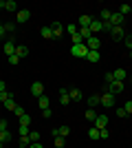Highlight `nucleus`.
Instances as JSON below:
<instances>
[{
  "label": "nucleus",
  "mask_w": 132,
  "mask_h": 148,
  "mask_svg": "<svg viewBox=\"0 0 132 148\" xmlns=\"http://www.w3.org/2000/svg\"><path fill=\"white\" fill-rule=\"evenodd\" d=\"M70 56H75V58H86V56H88V47H86V42H82V44H73V47H70Z\"/></svg>",
  "instance_id": "1"
},
{
  "label": "nucleus",
  "mask_w": 132,
  "mask_h": 148,
  "mask_svg": "<svg viewBox=\"0 0 132 148\" xmlns=\"http://www.w3.org/2000/svg\"><path fill=\"white\" fill-rule=\"evenodd\" d=\"M123 82H110V84H106V93H112V95H119V93H123Z\"/></svg>",
  "instance_id": "2"
},
{
  "label": "nucleus",
  "mask_w": 132,
  "mask_h": 148,
  "mask_svg": "<svg viewBox=\"0 0 132 148\" xmlns=\"http://www.w3.org/2000/svg\"><path fill=\"white\" fill-rule=\"evenodd\" d=\"M86 47H88V51H99L101 49V38L99 36L88 38V40H86Z\"/></svg>",
  "instance_id": "3"
},
{
  "label": "nucleus",
  "mask_w": 132,
  "mask_h": 148,
  "mask_svg": "<svg viewBox=\"0 0 132 148\" xmlns=\"http://www.w3.org/2000/svg\"><path fill=\"white\" fill-rule=\"evenodd\" d=\"M101 106H104V108H112L114 106V95L112 93H101Z\"/></svg>",
  "instance_id": "4"
},
{
  "label": "nucleus",
  "mask_w": 132,
  "mask_h": 148,
  "mask_svg": "<svg viewBox=\"0 0 132 148\" xmlns=\"http://www.w3.org/2000/svg\"><path fill=\"white\" fill-rule=\"evenodd\" d=\"M51 135H53V137H64V139H66V137L70 135V128H68V126H60V128L51 130Z\"/></svg>",
  "instance_id": "5"
},
{
  "label": "nucleus",
  "mask_w": 132,
  "mask_h": 148,
  "mask_svg": "<svg viewBox=\"0 0 132 148\" xmlns=\"http://www.w3.org/2000/svg\"><path fill=\"white\" fill-rule=\"evenodd\" d=\"M31 95H35V97H42L44 95V84L42 82H33L31 84Z\"/></svg>",
  "instance_id": "6"
},
{
  "label": "nucleus",
  "mask_w": 132,
  "mask_h": 148,
  "mask_svg": "<svg viewBox=\"0 0 132 148\" xmlns=\"http://www.w3.org/2000/svg\"><path fill=\"white\" fill-rule=\"evenodd\" d=\"M29 18H31V11H29V9H20V11L16 13V20H18L20 25H22V22H29Z\"/></svg>",
  "instance_id": "7"
},
{
  "label": "nucleus",
  "mask_w": 132,
  "mask_h": 148,
  "mask_svg": "<svg viewBox=\"0 0 132 148\" xmlns=\"http://www.w3.org/2000/svg\"><path fill=\"white\" fill-rule=\"evenodd\" d=\"M108 126V115H104V113H101V115H97V117H95V128H106Z\"/></svg>",
  "instance_id": "8"
},
{
  "label": "nucleus",
  "mask_w": 132,
  "mask_h": 148,
  "mask_svg": "<svg viewBox=\"0 0 132 148\" xmlns=\"http://www.w3.org/2000/svg\"><path fill=\"white\" fill-rule=\"evenodd\" d=\"M88 29H90V33H93V36H97V33L104 29V25H101V20L93 18V22H90V27H88Z\"/></svg>",
  "instance_id": "9"
},
{
  "label": "nucleus",
  "mask_w": 132,
  "mask_h": 148,
  "mask_svg": "<svg viewBox=\"0 0 132 148\" xmlns=\"http://www.w3.org/2000/svg\"><path fill=\"white\" fill-rule=\"evenodd\" d=\"M51 31H53V38H62L64 25H62V22H53V25H51Z\"/></svg>",
  "instance_id": "10"
},
{
  "label": "nucleus",
  "mask_w": 132,
  "mask_h": 148,
  "mask_svg": "<svg viewBox=\"0 0 132 148\" xmlns=\"http://www.w3.org/2000/svg\"><path fill=\"white\" fill-rule=\"evenodd\" d=\"M60 104H62V106H68L70 104V95H68L66 88H60Z\"/></svg>",
  "instance_id": "11"
},
{
  "label": "nucleus",
  "mask_w": 132,
  "mask_h": 148,
  "mask_svg": "<svg viewBox=\"0 0 132 148\" xmlns=\"http://www.w3.org/2000/svg\"><path fill=\"white\" fill-rule=\"evenodd\" d=\"M123 18H126V16H121L119 11H117V13H112V16H110V25H112V27H121Z\"/></svg>",
  "instance_id": "12"
},
{
  "label": "nucleus",
  "mask_w": 132,
  "mask_h": 148,
  "mask_svg": "<svg viewBox=\"0 0 132 148\" xmlns=\"http://www.w3.org/2000/svg\"><path fill=\"white\" fill-rule=\"evenodd\" d=\"M110 36L114 38V40H123V38H126V33H123V29H121V27H112V31H110Z\"/></svg>",
  "instance_id": "13"
},
{
  "label": "nucleus",
  "mask_w": 132,
  "mask_h": 148,
  "mask_svg": "<svg viewBox=\"0 0 132 148\" xmlns=\"http://www.w3.org/2000/svg\"><path fill=\"white\" fill-rule=\"evenodd\" d=\"M68 95H70V102H79V99H84V93L79 91V88H70Z\"/></svg>",
  "instance_id": "14"
},
{
  "label": "nucleus",
  "mask_w": 132,
  "mask_h": 148,
  "mask_svg": "<svg viewBox=\"0 0 132 148\" xmlns=\"http://www.w3.org/2000/svg\"><path fill=\"white\" fill-rule=\"evenodd\" d=\"M112 75H114V80H117V82H123V80L128 77L126 69H114V71H112Z\"/></svg>",
  "instance_id": "15"
},
{
  "label": "nucleus",
  "mask_w": 132,
  "mask_h": 148,
  "mask_svg": "<svg viewBox=\"0 0 132 148\" xmlns=\"http://www.w3.org/2000/svg\"><path fill=\"white\" fill-rule=\"evenodd\" d=\"M16 56H18L20 60H22V58H26V56H29V49H26L24 44H16Z\"/></svg>",
  "instance_id": "16"
},
{
  "label": "nucleus",
  "mask_w": 132,
  "mask_h": 148,
  "mask_svg": "<svg viewBox=\"0 0 132 148\" xmlns=\"http://www.w3.org/2000/svg\"><path fill=\"white\" fill-rule=\"evenodd\" d=\"M90 22H93V16H86V13H84V16H79L77 27H79V29H82V27H90Z\"/></svg>",
  "instance_id": "17"
},
{
  "label": "nucleus",
  "mask_w": 132,
  "mask_h": 148,
  "mask_svg": "<svg viewBox=\"0 0 132 148\" xmlns=\"http://www.w3.org/2000/svg\"><path fill=\"white\" fill-rule=\"evenodd\" d=\"M99 104H101V95H99V93L88 97V106H90V108H95V106H99Z\"/></svg>",
  "instance_id": "18"
},
{
  "label": "nucleus",
  "mask_w": 132,
  "mask_h": 148,
  "mask_svg": "<svg viewBox=\"0 0 132 148\" xmlns=\"http://www.w3.org/2000/svg\"><path fill=\"white\" fill-rule=\"evenodd\" d=\"M99 58H101V51H88L86 60L88 62H99Z\"/></svg>",
  "instance_id": "19"
},
{
  "label": "nucleus",
  "mask_w": 132,
  "mask_h": 148,
  "mask_svg": "<svg viewBox=\"0 0 132 148\" xmlns=\"http://www.w3.org/2000/svg\"><path fill=\"white\" fill-rule=\"evenodd\" d=\"M88 139H93V142H97V139H101L99 137V128H88Z\"/></svg>",
  "instance_id": "20"
},
{
  "label": "nucleus",
  "mask_w": 132,
  "mask_h": 148,
  "mask_svg": "<svg viewBox=\"0 0 132 148\" xmlns=\"http://www.w3.org/2000/svg\"><path fill=\"white\" fill-rule=\"evenodd\" d=\"M38 104H40V108H42V111H46V108H51V104H49V97H46V95H42V97H38Z\"/></svg>",
  "instance_id": "21"
},
{
  "label": "nucleus",
  "mask_w": 132,
  "mask_h": 148,
  "mask_svg": "<svg viewBox=\"0 0 132 148\" xmlns=\"http://www.w3.org/2000/svg\"><path fill=\"white\" fill-rule=\"evenodd\" d=\"M40 33H42L44 40H53V31H51V27H42V31H40Z\"/></svg>",
  "instance_id": "22"
},
{
  "label": "nucleus",
  "mask_w": 132,
  "mask_h": 148,
  "mask_svg": "<svg viewBox=\"0 0 132 148\" xmlns=\"http://www.w3.org/2000/svg\"><path fill=\"white\" fill-rule=\"evenodd\" d=\"M79 36H82V40L86 42L88 38H93V33H90V29H88V27H82V29H79Z\"/></svg>",
  "instance_id": "23"
},
{
  "label": "nucleus",
  "mask_w": 132,
  "mask_h": 148,
  "mask_svg": "<svg viewBox=\"0 0 132 148\" xmlns=\"http://www.w3.org/2000/svg\"><path fill=\"white\" fill-rule=\"evenodd\" d=\"M5 11H18V5L13 0H5Z\"/></svg>",
  "instance_id": "24"
},
{
  "label": "nucleus",
  "mask_w": 132,
  "mask_h": 148,
  "mask_svg": "<svg viewBox=\"0 0 132 148\" xmlns=\"http://www.w3.org/2000/svg\"><path fill=\"white\" fill-rule=\"evenodd\" d=\"M20 119V126H31V115L29 113H24L22 117H18Z\"/></svg>",
  "instance_id": "25"
},
{
  "label": "nucleus",
  "mask_w": 132,
  "mask_h": 148,
  "mask_svg": "<svg viewBox=\"0 0 132 148\" xmlns=\"http://www.w3.org/2000/svg\"><path fill=\"white\" fill-rule=\"evenodd\" d=\"M0 142H2V144L11 142V130H2V133H0Z\"/></svg>",
  "instance_id": "26"
},
{
  "label": "nucleus",
  "mask_w": 132,
  "mask_h": 148,
  "mask_svg": "<svg viewBox=\"0 0 132 148\" xmlns=\"http://www.w3.org/2000/svg\"><path fill=\"white\" fill-rule=\"evenodd\" d=\"M110 16H112V11H108V9H101V22H110Z\"/></svg>",
  "instance_id": "27"
},
{
  "label": "nucleus",
  "mask_w": 132,
  "mask_h": 148,
  "mask_svg": "<svg viewBox=\"0 0 132 148\" xmlns=\"http://www.w3.org/2000/svg\"><path fill=\"white\" fill-rule=\"evenodd\" d=\"M5 33L13 36V33H16V25H13V22H7V25H5Z\"/></svg>",
  "instance_id": "28"
},
{
  "label": "nucleus",
  "mask_w": 132,
  "mask_h": 148,
  "mask_svg": "<svg viewBox=\"0 0 132 148\" xmlns=\"http://www.w3.org/2000/svg\"><path fill=\"white\" fill-rule=\"evenodd\" d=\"M53 144H55V148H64L66 139H64V137H53Z\"/></svg>",
  "instance_id": "29"
},
{
  "label": "nucleus",
  "mask_w": 132,
  "mask_h": 148,
  "mask_svg": "<svg viewBox=\"0 0 132 148\" xmlns=\"http://www.w3.org/2000/svg\"><path fill=\"white\" fill-rule=\"evenodd\" d=\"M13 95L9 91H5V93H0V104H5V102H9V99H11Z\"/></svg>",
  "instance_id": "30"
},
{
  "label": "nucleus",
  "mask_w": 132,
  "mask_h": 148,
  "mask_svg": "<svg viewBox=\"0 0 132 148\" xmlns=\"http://www.w3.org/2000/svg\"><path fill=\"white\" fill-rule=\"evenodd\" d=\"M66 31H68L70 36H75V33H79V27L77 25H66Z\"/></svg>",
  "instance_id": "31"
},
{
  "label": "nucleus",
  "mask_w": 132,
  "mask_h": 148,
  "mask_svg": "<svg viewBox=\"0 0 132 148\" xmlns=\"http://www.w3.org/2000/svg\"><path fill=\"white\" fill-rule=\"evenodd\" d=\"M16 106H18V104L13 102V97L9 99V102H5V108H7V111H16Z\"/></svg>",
  "instance_id": "32"
},
{
  "label": "nucleus",
  "mask_w": 132,
  "mask_h": 148,
  "mask_svg": "<svg viewBox=\"0 0 132 148\" xmlns=\"http://www.w3.org/2000/svg\"><path fill=\"white\" fill-rule=\"evenodd\" d=\"M29 139H31V144L40 142V133H38V130H31V133H29Z\"/></svg>",
  "instance_id": "33"
},
{
  "label": "nucleus",
  "mask_w": 132,
  "mask_h": 148,
  "mask_svg": "<svg viewBox=\"0 0 132 148\" xmlns=\"http://www.w3.org/2000/svg\"><path fill=\"white\" fill-rule=\"evenodd\" d=\"M95 117H97V113H95V108H88V111H86V119L95 122Z\"/></svg>",
  "instance_id": "34"
},
{
  "label": "nucleus",
  "mask_w": 132,
  "mask_h": 148,
  "mask_svg": "<svg viewBox=\"0 0 132 148\" xmlns=\"http://www.w3.org/2000/svg\"><path fill=\"white\" fill-rule=\"evenodd\" d=\"M18 133H20V137H24V135H29V133H31V128H29V126H20Z\"/></svg>",
  "instance_id": "35"
},
{
  "label": "nucleus",
  "mask_w": 132,
  "mask_h": 148,
  "mask_svg": "<svg viewBox=\"0 0 132 148\" xmlns=\"http://www.w3.org/2000/svg\"><path fill=\"white\" fill-rule=\"evenodd\" d=\"M9 64H11V66H16V64H20V58L16 56V53H13V56H9Z\"/></svg>",
  "instance_id": "36"
},
{
  "label": "nucleus",
  "mask_w": 132,
  "mask_h": 148,
  "mask_svg": "<svg viewBox=\"0 0 132 148\" xmlns=\"http://www.w3.org/2000/svg\"><path fill=\"white\" fill-rule=\"evenodd\" d=\"M119 13H121V16L130 13V5H119Z\"/></svg>",
  "instance_id": "37"
},
{
  "label": "nucleus",
  "mask_w": 132,
  "mask_h": 148,
  "mask_svg": "<svg viewBox=\"0 0 132 148\" xmlns=\"http://www.w3.org/2000/svg\"><path fill=\"white\" fill-rule=\"evenodd\" d=\"M20 146H31V139H29V135L20 137Z\"/></svg>",
  "instance_id": "38"
},
{
  "label": "nucleus",
  "mask_w": 132,
  "mask_h": 148,
  "mask_svg": "<svg viewBox=\"0 0 132 148\" xmlns=\"http://www.w3.org/2000/svg\"><path fill=\"white\" fill-rule=\"evenodd\" d=\"M104 82H106V84H110V82H114V75H112V71L104 75Z\"/></svg>",
  "instance_id": "39"
},
{
  "label": "nucleus",
  "mask_w": 132,
  "mask_h": 148,
  "mask_svg": "<svg viewBox=\"0 0 132 148\" xmlns=\"http://www.w3.org/2000/svg\"><path fill=\"white\" fill-rule=\"evenodd\" d=\"M16 117H22V115H24V108H22V106H16Z\"/></svg>",
  "instance_id": "40"
},
{
  "label": "nucleus",
  "mask_w": 132,
  "mask_h": 148,
  "mask_svg": "<svg viewBox=\"0 0 132 148\" xmlns=\"http://www.w3.org/2000/svg\"><path fill=\"white\" fill-rule=\"evenodd\" d=\"M117 115H119V117H128V113H126V108H123V106H119V108H117Z\"/></svg>",
  "instance_id": "41"
},
{
  "label": "nucleus",
  "mask_w": 132,
  "mask_h": 148,
  "mask_svg": "<svg viewBox=\"0 0 132 148\" xmlns=\"http://www.w3.org/2000/svg\"><path fill=\"white\" fill-rule=\"evenodd\" d=\"M2 130H9V124H7V119H0V133Z\"/></svg>",
  "instance_id": "42"
},
{
  "label": "nucleus",
  "mask_w": 132,
  "mask_h": 148,
  "mask_svg": "<svg viewBox=\"0 0 132 148\" xmlns=\"http://www.w3.org/2000/svg\"><path fill=\"white\" fill-rule=\"evenodd\" d=\"M84 40H82V36H79V33H75V36H73V44H82Z\"/></svg>",
  "instance_id": "43"
},
{
  "label": "nucleus",
  "mask_w": 132,
  "mask_h": 148,
  "mask_svg": "<svg viewBox=\"0 0 132 148\" xmlns=\"http://www.w3.org/2000/svg\"><path fill=\"white\" fill-rule=\"evenodd\" d=\"M108 135H110V133H108L106 128H101V130H99V137H101V139H108Z\"/></svg>",
  "instance_id": "44"
},
{
  "label": "nucleus",
  "mask_w": 132,
  "mask_h": 148,
  "mask_svg": "<svg viewBox=\"0 0 132 148\" xmlns=\"http://www.w3.org/2000/svg\"><path fill=\"white\" fill-rule=\"evenodd\" d=\"M123 108H126V113L130 115V113H132V99H130V102H126V106H123Z\"/></svg>",
  "instance_id": "45"
},
{
  "label": "nucleus",
  "mask_w": 132,
  "mask_h": 148,
  "mask_svg": "<svg viewBox=\"0 0 132 148\" xmlns=\"http://www.w3.org/2000/svg\"><path fill=\"white\" fill-rule=\"evenodd\" d=\"M123 40H126V44H128V49L132 51V36H126V38H123Z\"/></svg>",
  "instance_id": "46"
},
{
  "label": "nucleus",
  "mask_w": 132,
  "mask_h": 148,
  "mask_svg": "<svg viewBox=\"0 0 132 148\" xmlns=\"http://www.w3.org/2000/svg\"><path fill=\"white\" fill-rule=\"evenodd\" d=\"M51 115H53V113H51V108H46V111H42V117H44V119H49Z\"/></svg>",
  "instance_id": "47"
},
{
  "label": "nucleus",
  "mask_w": 132,
  "mask_h": 148,
  "mask_svg": "<svg viewBox=\"0 0 132 148\" xmlns=\"http://www.w3.org/2000/svg\"><path fill=\"white\" fill-rule=\"evenodd\" d=\"M5 91H7V84H5L2 80H0V93H5Z\"/></svg>",
  "instance_id": "48"
},
{
  "label": "nucleus",
  "mask_w": 132,
  "mask_h": 148,
  "mask_svg": "<svg viewBox=\"0 0 132 148\" xmlns=\"http://www.w3.org/2000/svg\"><path fill=\"white\" fill-rule=\"evenodd\" d=\"M31 148H44V146H42L40 142H33V144H31Z\"/></svg>",
  "instance_id": "49"
},
{
  "label": "nucleus",
  "mask_w": 132,
  "mask_h": 148,
  "mask_svg": "<svg viewBox=\"0 0 132 148\" xmlns=\"http://www.w3.org/2000/svg\"><path fill=\"white\" fill-rule=\"evenodd\" d=\"M2 36H7V33H5V25H0V38H2Z\"/></svg>",
  "instance_id": "50"
},
{
  "label": "nucleus",
  "mask_w": 132,
  "mask_h": 148,
  "mask_svg": "<svg viewBox=\"0 0 132 148\" xmlns=\"http://www.w3.org/2000/svg\"><path fill=\"white\" fill-rule=\"evenodd\" d=\"M2 9H5V0H0V11H2Z\"/></svg>",
  "instance_id": "51"
},
{
  "label": "nucleus",
  "mask_w": 132,
  "mask_h": 148,
  "mask_svg": "<svg viewBox=\"0 0 132 148\" xmlns=\"http://www.w3.org/2000/svg\"><path fill=\"white\" fill-rule=\"evenodd\" d=\"M18 148H31V146H18Z\"/></svg>",
  "instance_id": "52"
},
{
  "label": "nucleus",
  "mask_w": 132,
  "mask_h": 148,
  "mask_svg": "<svg viewBox=\"0 0 132 148\" xmlns=\"http://www.w3.org/2000/svg\"><path fill=\"white\" fill-rule=\"evenodd\" d=\"M2 146H5V144H2V142H0V148H2Z\"/></svg>",
  "instance_id": "53"
},
{
  "label": "nucleus",
  "mask_w": 132,
  "mask_h": 148,
  "mask_svg": "<svg viewBox=\"0 0 132 148\" xmlns=\"http://www.w3.org/2000/svg\"><path fill=\"white\" fill-rule=\"evenodd\" d=\"M130 60H132V51H130Z\"/></svg>",
  "instance_id": "54"
},
{
  "label": "nucleus",
  "mask_w": 132,
  "mask_h": 148,
  "mask_svg": "<svg viewBox=\"0 0 132 148\" xmlns=\"http://www.w3.org/2000/svg\"><path fill=\"white\" fill-rule=\"evenodd\" d=\"M130 13H132V5H130Z\"/></svg>",
  "instance_id": "55"
},
{
  "label": "nucleus",
  "mask_w": 132,
  "mask_h": 148,
  "mask_svg": "<svg viewBox=\"0 0 132 148\" xmlns=\"http://www.w3.org/2000/svg\"><path fill=\"white\" fill-rule=\"evenodd\" d=\"M130 80H132V73H130Z\"/></svg>",
  "instance_id": "56"
}]
</instances>
